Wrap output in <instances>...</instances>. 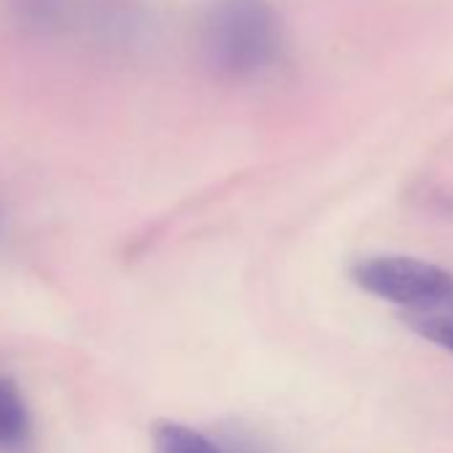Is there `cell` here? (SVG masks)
I'll use <instances>...</instances> for the list:
<instances>
[{
  "label": "cell",
  "instance_id": "5",
  "mask_svg": "<svg viewBox=\"0 0 453 453\" xmlns=\"http://www.w3.org/2000/svg\"><path fill=\"white\" fill-rule=\"evenodd\" d=\"M405 323L413 334L453 355V312H408Z\"/></svg>",
  "mask_w": 453,
  "mask_h": 453
},
{
  "label": "cell",
  "instance_id": "6",
  "mask_svg": "<svg viewBox=\"0 0 453 453\" xmlns=\"http://www.w3.org/2000/svg\"><path fill=\"white\" fill-rule=\"evenodd\" d=\"M9 4L19 17V22L38 30L57 25L59 17L65 14V0H9Z\"/></svg>",
  "mask_w": 453,
  "mask_h": 453
},
{
  "label": "cell",
  "instance_id": "1",
  "mask_svg": "<svg viewBox=\"0 0 453 453\" xmlns=\"http://www.w3.org/2000/svg\"><path fill=\"white\" fill-rule=\"evenodd\" d=\"M283 51V25L270 0H213L200 22L205 67L224 81H254Z\"/></svg>",
  "mask_w": 453,
  "mask_h": 453
},
{
  "label": "cell",
  "instance_id": "2",
  "mask_svg": "<svg viewBox=\"0 0 453 453\" xmlns=\"http://www.w3.org/2000/svg\"><path fill=\"white\" fill-rule=\"evenodd\" d=\"M352 280L365 294L408 312H453V273L424 259L365 257L352 265Z\"/></svg>",
  "mask_w": 453,
  "mask_h": 453
},
{
  "label": "cell",
  "instance_id": "3",
  "mask_svg": "<svg viewBox=\"0 0 453 453\" xmlns=\"http://www.w3.org/2000/svg\"><path fill=\"white\" fill-rule=\"evenodd\" d=\"M33 418L19 387L0 379V453H17L30 442Z\"/></svg>",
  "mask_w": 453,
  "mask_h": 453
},
{
  "label": "cell",
  "instance_id": "4",
  "mask_svg": "<svg viewBox=\"0 0 453 453\" xmlns=\"http://www.w3.org/2000/svg\"><path fill=\"white\" fill-rule=\"evenodd\" d=\"M152 453H221V448L192 426L160 421L152 432Z\"/></svg>",
  "mask_w": 453,
  "mask_h": 453
}]
</instances>
